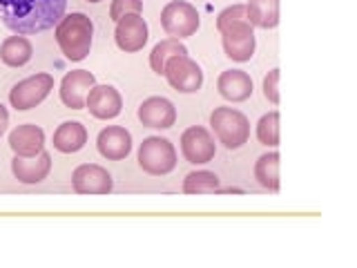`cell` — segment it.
Listing matches in <instances>:
<instances>
[{"instance_id":"cell-1","label":"cell","mask_w":357,"mask_h":268,"mask_svg":"<svg viewBox=\"0 0 357 268\" xmlns=\"http://www.w3.org/2000/svg\"><path fill=\"white\" fill-rule=\"evenodd\" d=\"M67 0H0V18L18 36L47 31L65 16Z\"/></svg>"},{"instance_id":"cell-2","label":"cell","mask_w":357,"mask_h":268,"mask_svg":"<svg viewBox=\"0 0 357 268\" xmlns=\"http://www.w3.org/2000/svg\"><path fill=\"white\" fill-rule=\"evenodd\" d=\"M217 29L221 31L223 52H226L228 59L237 63H245L252 59L257 40L245 5H232L228 9H223L217 18Z\"/></svg>"},{"instance_id":"cell-3","label":"cell","mask_w":357,"mask_h":268,"mask_svg":"<svg viewBox=\"0 0 357 268\" xmlns=\"http://www.w3.org/2000/svg\"><path fill=\"white\" fill-rule=\"evenodd\" d=\"M56 43H59L65 59L70 61H83L87 59L89 50H92V36H94V22L85 14H70L63 16L56 25Z\"/></svg>"},{"instance_id":"cell-4","label":"cell","mask_w":357,"mask_h":268,"mask_svg":"<svg viewBox=\"0 0 357 268\" xmlns=\"http://www.w3.org/2000/svg\"><path fill=\"white\" fill-rule=\"evenodd\" d=\"M210 126L219 137V141L228 150H237L250 137V123L239 110L232 107H217L210 114Z\"/></svg>"},{"instance_id":"cell-5","label":"cell","mask_w":357,"mask_h":268,"mask_svg":"<svg viewBox=\"0 0 357 268\" xmlns=\"http://www.w3.org/2000/svg\"><path fill=\"white\" fill-rule=\"evenodd\" d=\"M139 165L154 177L170 174L176 168L174 145L161 137H148L139 148Z\"/></svg>"},{"instance_id":"cell-6","label":"cell","mask_w":357,"mask_h":268,"mask_svg":"<svg viewBox=\"0 0 357 268\" xmlns=\"http://www.w3.org/2000/svg\"><path fill=\"white\" fill-rule=\"evenodd\" d=\"M52 87H54V76L52 74H47V72L33 74V76H29V78H25V81H20V83H16L14 87H11L9 103H11V107H16L20 112L31 110V107L40 105L43 100L50 96Z\"/></svg>"},{"instance_id":"cell-7","label":"cell","mask_w":357,"mask_h":268,"mask_svg":"<svg viewBox=\"0 0 357 268\" xmlns=\"http://www.w3.org/2000/svg\"><path fill=\"white\" fill-rule=\"evenodd\" d=\"M199 11L183 0L167 3L161 11V25L167 36L172 38H188L199 29Z\"/></svg>"},{"instance_id":"cell-8","label":"cell","mask_w":357,"mask_h":268,"mask_svg":"<svg viewBox=\"0 0 357 268\" xmlns=\"http://www.w3.org/2000/svg\"><path fill=\"white\" fill-rule=\"evenodd\" d=\"M163 76L167 78L170 87L181 94H195L204 85V72L190 56H174L167 61Z\"/></svg>"},{"instance_id":"cell-9","label":"cell","mask_w":357,"mask_h":268,"mask_svg":"<svg viewBox=\"0 0 357 268\" xmlns=\"http://www.w3.org/2000/svg\"><path fill=\"white\" fill-rule=\"evenodd\" d=\"M181 152L185 159L195 165L208 163L215 159L217 145H215V139H212V134L206 128L192 126L181 134Z\"/></svg>"},{"instance_id":"cell-10","label":"cell","mask_w":357,"mask_h":268,"mask_svg":"<svg viewBox=\"0 0 357 268\" xmlns=\"http://www.w3.org/2000/svg\"><path fill=\"white\" fill-rule=\"evenodd\" d=\"M72 186L78 195H107L112 190V177L105 168L96 163H83L74 170Z\"/></svg>"},{"instance_id":"cell-11","label":"cell","mask_w":357,"mask_h":268,"mask_svg":"<svg viewBox=\"0 0 357 268\" xmlns=\"http://www.w3.org/2000/svg\"><path fill=\"white\" fill-rule=\"evenodd\" d=\"M148 22L141 14H132V16H126L116 22V31H114V40L119 45V50L123 52H139L145 47V43H148Z\"/></svg>"},{"instance_id":"cell-12","label":"cell","mask_w":357,"mask_h":268,"mask_svg":"<svg viewBox=\"0 0 357 268\" xmlns=\"http://www.w3.org/2000/svg\"><path fill=\"white\" fill-rule=\"evenodd\" d=\"M96 85V78L92 72L87 70H74L65 74L61 81V100L72 110H83L89 89Z\"/></svg>"},{"instance_id":"cell-13","label":"cell","mask_w":357,"mask_h":268,"mask_svg":"<svg viewBox=\"0 0 357 268\" xmlns=\"http://www.w3.org/2000/svg\"><path fill=\"white\" fill-rule=\"evenodd\" d=\"M85 107L89 110L92 117H96L100 121H107V119H114L121 114L123 98L119 94V89H114L112 85H94L87 94Z\"/></svg>"},{"instance_id":"cell-14","label":"cell","mask_w":357,"mask_h":268,"mask_svg":"<svg viewBox=\"0 0 357 268\" xmlns=\"http://www.w3.org/2000/svg\"><path fill=\"white\" fill-rule=\"evenodd\" d=\"M139 119L143 126L156 128V130H167L174 126L176 121V110L167 98L163 96H150L145 98L139 107Z\"/></svg>"},{"instance_id":"cell-15","label":"cell","mask_w":357,"mask_h":268,"mask_svg":"<svg viewBox=\"0 0 357 268\" xmlns=\"http://www.w3.org/2000/svg\"><path fill=\"white\" fill-rule=\"evenodd\" d=\"M52 170V154L40 152L36 156H16L11 161V172L20 184H40Z\"/></svg>"},{"instance_id":"cell-16","label":"cell","mask_w":357,"mask_h":268,"mask_svg":"<svg viewBox=\"0 0 357 268\" xmlns=\"http://www.w3.org/2000/svg\"><path fill=\"white\" fill-rule=\"evenodd\" d=\"M98 152L109 161H121L132 152V134L126 128L109 126L98 134Z\"/></svg>"},{"instance_id":"cell-17","label":"cell","mask_w":357,"mask_h":268,"mask_svg":"<svg viewBox=\"0 0 357 268\" xmlns=\"http://www.w3.org/2000/svg\"><path fill=\"white\" fill-rule=\"evenodd\" d=\"M9 148L16 156H36L45 150V132L38 126H18L9 134Z\"/></svg>"},{"instance_id":"cell-18","label":"cell","mask_w":357,"mask_h":268,"mask_svg":"<svg viewBox=\"0 0 357 268\" xmlns=\"http://www.w3.org/2000/svg\"><path fill=\"white\" fill-rule=\"evenodd\" d=\"M217 89L226 100L241 103V100H248L252 96V78L243 70H228L219 76Z\"/></svg>"},{"instance_id":"cell-19","label":"cell","mask_w":357,"mask_h":268,"mask_svg":"<svg viewBox=\"0 0 357 268\" xmlns=\"http://www.w3.org/2000/svg\"><path fill=\"white\" fill-rule=\"evenodd\" d=\"M87 143V130L78 121H65L59 130L54 132V148L63 154H72L83 150Z\"/></svg>"},{"instance_id":"cell-20","label":"cell","mask_w":357,"mask_h":268,"mask_svg":"<svg viewBox=\"0 0 357 268\" xmlns=\"http://www.w3.org/2000/svg\"><path fill=\"white\" fill-rule=\"evenodd\" d=\"M245 11L252 27L273 29L279 25V0H248Z\"/></svg>"},{"instance_id":"cell-21","label":"cell","mask_w":357,"mask_h":268,"mask_svg":"<svg viewBox=\"0 0 357 268\" xmlns=\"http://www.w3.org/2000/svg\"><path fill=\"white\" fill-rule=\"evenodd\" d=\"M33 47L25 36H9L0 45V61L9 67H22L31 61Z\"/></svg>"},{"instance_id":"cell-22","label":"cell","mask_w":357,"mask_h":268,"mask_svg":"<svg viewBox=\"0 0 357 268\" xmlns=\"http://www.w3.org/2000/svg\"><path fill=\"white\" fill-rule=\"evenodd\" d=\"M255 177L271 193H279V152H268L255 163Z\"/></svg>"},{"instance_id":"cell-23","label":"cell","mask_w":357,"mask_h":268,"mask_svg":"<svg viewBox=\"0 0 357 268\" xmlns=\"http://www.w3.org/2000/svg\"><path fill=\"white\" fill-rule=\"evenodd\" d=\"M174 56H188V47L183 43H178V38H165L159 45H154L150 54V67L156 74H163L165 63L174 59Z\"/></svg>"},{"instance_id":"cell-24","label":"cell","mask_w":357,"mask_h":268,"mask_svg":"<svg viewBox=\"0 0 357 268\" xmlns=\"http://www.w3.org/2000/svg\"><path fill=\"white\" fill-rule=\"evenodd\" d=\"M217 190H219V177L215 172L199 170V172H190L183 179L185 195H206V193H217Z\"/></svg>"},{"instance_id":"cell-25","label":"cell","mask_w":357,"mask_h":268,"mask_svg":"<svg viewBox=\"0 0 357 268\" xmlns=\"http://www.w3.org/2000/svg\"><path fill=\"white\" fill-rule=\"evenodd\" d=\"M257 139L264 145H271V148H277L279 145V112H268L266 117L259 119L257 123Z\"/></svg>"},{"instance_id":"cell-26","label":"cell","mask_w":357,"mask_h":268,"mask_svg":"<svg viewBox=\"0 0 357 268\" xmlns=\"http://www.w3.org/2000/svg\"><path fill=\"white\" fill-rule=\"evenodd\" d=\"M143 3L141 0H112V7H109V18L119 22L121 18L132 16V14H141Z\"/></svg>"},{"instance_id":"cell-27","label":"cell","mask_w":357,"mask_h":268,"mask_svg":"<svg viewBox=\"0 0 357 268\" xmlns=\"http://www.w3.org/2000/svg\"><path fill=\"white\" fill-rule=\"evenodd\" d=\"M264 96L271 100L273 105L279 103V70H271L264 78Z\"/></svg>"},{"instance_id":"cell-28","label":"cell","mask_w":357,"mask_h":268,"mask_svg":"<svg viewBox=\"0 0 357 268\" xmlns=\"http://www.w3.org/2000/svg\"><path fill=\"white\" fill-rule=\"evenodd\" d=\"M7 126H9V112H7V107L3 103H0V137L5 134Z\"/></svg>"},{"instance_id":"cell-29","label":"cell","mask_w":357,"mask_h":268,"mask_svg":"<svg viewBox=\"0 0 357 268\" xmlns=\"http://www.w3.org/2000/svg\"><path fill=\"white\" fill-rule=\"evenodd\" d=\"M87 3H100V0H87Z\"/></svg>"}]
</instances>
